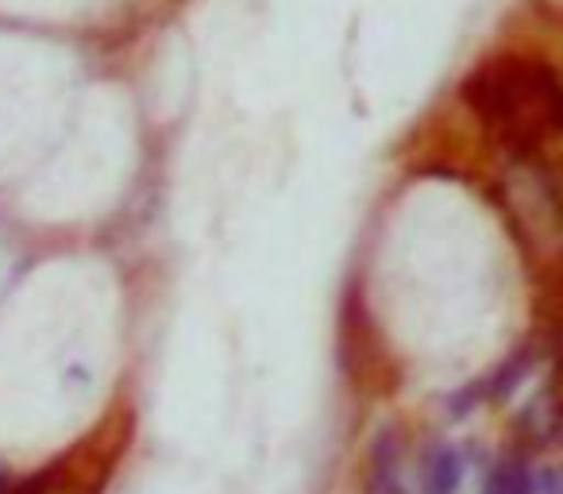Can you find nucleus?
Instances as JSON below:
<instances>
[{
    "label": "nucleus",
    "mask_w": 563,
    "mask_h": 494,
    "mask_svg": "<svg viewBox=\"0 0 563 494\" xmlns=\"http://www.w3.org/2000/svg\"><path fill=\"white\" fill-rule=\"evenodd\" d=\"M460 97L486 124L509 158L540 155L563 128V89L548 63L529 55H498L471 70Z\"/></svg>",
    "instance_id": "f257e3e1"
},
{
    "label": "nucleus",
    "mask_w": 563,
    "mask_h": 494,
    "mask_svg": "<svg viewBox=\"0 0 563 494\" xmlns=\"http://www.w3.org/2000/svg\"><path fill=\"white\" fill-rule=\"evenodd\" d=\"M501 197L509 201V217H514L517 232L532 228V248L552 255L555 243H560V197H555V182L548 174L544 158H509Z\"/></svg>",
    "instance_id": "f03ea898"
},
{
    "label": "nucleus",
    "mask_w": 563,
    "mask_h": 494,
    "mask_svg": "<svg viewBox=\"0 0 563 494\" xmlns=\"http://www.w3.org/2000/svg\"><path fill=\"white\" fill-rule=\"evenodd\" d=\"M463 479V460L452 444H432L424 455V471H421V486L424 494H455Z\"/></svg>",
    "instance_id": "7ed1b4c3"
},
{
    "label": "nucleus",
    "mask_w": 563,
    "mask_h": 494,
    "mask_svg": "<svg viewBox=\"0 0 563 494\" xmlns=\"http://www.w3.org/2000/svg\"><path fill=\"white\" fill-rule=\"evenodd\" d=\"M371 494H398V444L390 432L375 437V452H371Z\"/></svg>",
    "instance_id": "20e7f679"
},
{
    "label": "nucleus",
    "mask_w": 563,
    "mask_h": 494,
    "mask_svg": "<svg viewBox=\"0 0 563 494\" xmlns=\"http://www.w3.org/2000/svg\"><path fill=\"white\" fill-rule=\"evenodd\" d=\"M486 494H529V471H525V463L517 460L498 463L490 483H486Z\"/></svg>",
    "instance_id": "39448f33"
},
{
    "label": "nucleus",
    "mask_w": 563,
    "mask_h": 494,
    "mask_svg": "<svg viewBox=\"0 0 563 494\" xmlns=\"http://www.w3.org/2000/svg\"><path fill=\"white\" fill-rule=\"evenodd\" d=\"M529 494H563V486H560V475H555V468L529 471Z\"/></svg>",
    "instance_id": "423d86ee"
},
{
    "label": "nucleus",
    "mask_w": 563,
    "mask_h": 494,
    "mask_svg": "<svg viewBox=\"0 0 563 494\" xmlns=\"http://www.w3.org/2000/svg\"><path fill=\"white\" fill-rule=\"evenodd\" d=\"M0 494H4V483H0Z\"/></svg>",
    "instance_id": "0eeeda50"
}]
</instances>
